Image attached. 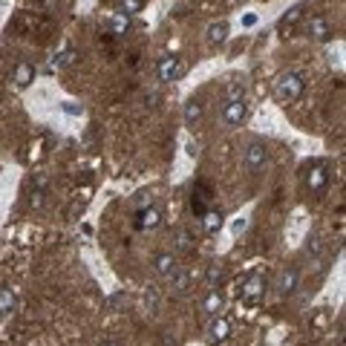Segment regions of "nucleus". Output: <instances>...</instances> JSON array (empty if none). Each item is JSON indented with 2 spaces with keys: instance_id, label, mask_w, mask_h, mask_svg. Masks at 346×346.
I'll return each mask as SVG.
<instances>
[{
  "instance_id": "nucleus-1",
  "label": "nucleus",
  "mask_w": 346,
  "mask_h": 346,
  "mask_svg": "<svg viewBox=\"0 0 346 346\" xmlns=\"http://www.w3.org/2000/svg\"><path fill=\"white\" fill-rule=\"evenodd\" d=\"M303 87L306 84H303V78L297 72H283V75H277V81H274V96L283 104H292V101H297L303 96Z\"/></svg>"
},
{
  "instance_id": "nucleus-2",
  "label": "nucleus",
  "mask_w": 346,
  "mask_h": 346,
  "mask_svg": "<svg viewBox=\"0 0 346 346\" xmlns=\"http://www.w3.org/2000/svg\"><path fill=\"white\" fill-rule=\"evenodd\" d=\"M246 118H248L246 101H225V107H222V121H225L228 127H240Z\"/></svg>"
},
{
  "instance_id": "nucleus-3",
  "label": "nucleus",
  "mask_w": 346,
  "mask_h": 346,
  "mask_svg": "<svg viewBox=\"0 0 346 346\" xmlns=\"http://www.w3.org/2000/svg\"><path fill=\"white\" fill-rule=\"evenodd\" d=\"M265 159H268V153H265V145L263 142H251L246 150V167L251 173H257L260 167L265 165Z\"/></svg>"
},
{
  "instance_id": "nucleus-4",
  "label": "nucleus",
  "mask_w": 346,
  "mask_h": 346,
  "mask_svg": "<svg viewBox=\"0 0 346 346\" xmlns=\"http://www.w3.org/2000/svg\"><path fill=\"white\" fill-rule=\"evenodd\" d=\"M182 72H185V66H182L179 58L167 55V58L159 61V78L162 81H176V78H182Z\"/></svg>"
},
{
  "instance_id": "nucleus-5",
  "label": "nucleus",
  "mask_w": 346,
  "mask_h": 346,
  "mask_svg": "<svg viewBox=\"0 0 346 346\" xmlns=\"http://www.w3.org/2000/svg\"><path fill=\"white\" fill-rule=\"evenodd\" d=\"M303 182H306V188H309V191H323V188H326V182H329V173H326V167H323V165H314V167L306 170Z\"/></svg>"
},
{
  "instance_id": "nucleus-6",
  "label": "nucleus",
  "mask_w": 346,
  "mask_h": 346,
  "mask_svg": "<svg viewBox=\"0 0 346 346\" xmlns=\"http://www.w3.org/2000/svg\"><path fill=\"white\" fill-rule=\"evenodd\" d=\"M142 231H156L162 225V214L156 211V208H142V214H139V222H136Z\"/></svg>"
},
{
  "instance_id": "nucleus-7",
  "label": "nucleus",
  "mask_w": 346,
  "mask_h": 346,
  "mask_svg": "<svg viewBox=\"0 0 346 346\" xmlns=\"http://www.w3.org/2000/svg\"><path fill=\"white\" fill-rule=\"evenodd\" d=\"M306 29H309V38H314V41H329L332 38L329 20H323V17H312Z\"/></svg>"
},
{
  "instance_id": "nucleus-8",
  "label": "nucleus",
  "mask_w": 346,
  "mask_h": 346,
  "mask_svg": "<svg viewBox=\"0 0 346 346\" xmlns=\"http://www.w3.org/2000/svg\"><path fill=\"white\" fill-rule=\"evenodd\" d=\"M228 332H231L228 320H214V323H211V332H208V344L211 346L222 344V341L228 338Z\"/></svg>"
},
{
  "instance_id": "nucleus-9",
  "label": "nucleus",
  "mask_w": 346,
  "mask_h": 346,
  "mask_svg": "<svg viewBox=\"0 0 346 346\" xmlns=\"http://www.w3.org/2000/svg\"><path fill=\"white\" fill-rule=\"evenodd\" d=\"M295 286H297V268L283 271V274H280V283H277V292L286 297V295H292V292H295Z\"/></svg>"
},
{
  "instance_id": "nucleus-10",
  "label": "nucleus",
  "mask_w": 346,
  "mask_h": 346,
  "mask_svg": "<svg viewBox=\"0 0 346 346\" xmlns=\"http://www.w3.org/2000/svg\"><path fill=\"white\" fill-rule=\"evenodd\" d=\"M156 271H159L162 277H173V274H176V260H173V254H159V257H156Z\"/></svg>"
},
{
  "instance_id": "nucleus-11",
  "label": "nucleus",
  "mask_w": 346,
  "mask_h": 346,
  "mask_svg": "<svg viewBox=\"0 0 346 346\" xmlns=\"http://www.w3.org/2000/svg\"><path fill=\"white\" fill-rule=\"evenodd\" d=\"M260 295H263V280H260V277H251V280L246 283V289H243V297H246L248 303H257Z\"/></svg>"
},
{
  "instance_id": "nucleus-12",
  "label": "nucleus",
  "mask_w": 346,
  "mask_h": 346,
  "mask_svg": "<svg viewBox=\"0 0 346 346\" xmlns=\"http://www.w3.org/2000/svg\"><path fill=\"white\" fill-rule=\"evenodd\" d=\"M17 309V297L12 289H0V314H12Z\"/></svg>"
},
{
  "instance_id": "nucleus-13",
  "label": "nucleus",
  "mask_w": 346,
  "mask_h": 346,
  "mask_svg": "<svg viewBox=\"0 0 346 346\" xmlns=\"http://www.w3.org/2000/svg\"><path fill=\"white\" fill-rule=\"evenodd\" d=\"M32 78H35V69L29 64H20L15 69V87H20V90H23V87H29Z\"/></svg>"
},
{
  "instance_id": "nucleus-14",
  "label": "nucleus",
  "mask_w": 346,
  "mask_h": 346,
  "mask_svg": "<svg viewBox=\"0 0 346 346\" xmlns=\"http://www.w3.org/2000/svg\"><path fill=\"white\" fill-rule=\"evenodd\" d=\"M225 38H228V23H225V20L211 23V29H208V41H211V44H222Z\"/></svg>"
},
{
  "instance_id": "nucleus-15",
  "label": "nucleus",
  "mask_w": 346,
  "mask_h": 346,
  "mask_svg": "<svg viewBox=\"0 0 346 346\" xmlns=\"http://www.w3.org/2000/svg\"><path fill=\"white\" fill-rule=\"evenodd\" d=\"M199 118H202V107H199L197 101H188L185 104V121H188V127H197Z\"/></svg>"
},
{
  "instance_id": "nucleus-16",
  "label": "nucleus",
  "mask_w": 346,
  "mask_h": 346,
  "mask_svg": "<svg viewBox=\"0 0 346 346\" xmlns=\"http://www.w3.org/2000/svg\"><path fill=\"white\" fill-rule=\"evenodd\" d=\"M202 228L205 231H219L222 228V214H219V211H208V214L202 216Z\"/></svg>"
},
{
  "instance_id": "nucleus-17",
  "label": "nucleus",
  "mask_w": 346,
  "mask_h": 346,
  "mask_svg": "<svg viewBox=\"0 0 346 346\" xmlns=\"http://www.w3.org/2000/svg\"><path fill=\"white\" fill-rule=\"evenodd\" d=\"M75 64V49H64L61 55H55V61H52V66L55 69H66V66Z\"/></svg>"
},
{
  "instance_id": "nucleus-18",
  "label": "nucleus",
  "mask_w": 346,
  "mask_h": 346,
  "mask_svg": "<svg viewBox=\"0 0 346 346\" xmlns=\"http://www.w3.org/2000/svg\"><path fill=\"white\" fill-rule=\"evenodd\" d=\"M219 306H222V297L216 295V292H211V295L205 297V312L208 314H216L219 312Z\"/></svg>"
},
{
  "instance_id": "nucleus-19",
  "label": "nucleus",
  "mask_w": 346,
  "mask_h": 346,
  "mask_svg": "<svg viewBox=\"0 0 346 346\" xmlns=\"http://www.w3.org/2000/svg\"><path fill=\"white\" fill-rule=\"evenodd\" d=\"M228 101H246V90L240 84H231L228 87Z\"/></svg>"
},
{
  "instance_id": "nucleus-20",
  "label": "nucleus",
  "mask_w": 346,
  "mask_h": 346,
  "mask_svg": "<svg viewBox=\"0 0 346 346\" xmlns=\"http://www.w3.org/2000/svg\"><path fill=\"white\" fill-rule=\"evenodd\" d=\"M145 6V0H121V9H124V15H130V12H139Z\"/></svg>"
},
{
  "instance_id": "nucleus-21",
  "label": "nucleus",
  "mask_w": 346,
  "mask_h": 346,
  "mask_svg": "<svg viewBox=\"0 0 346 346\" xmlns=\"http://www.w3.org/2000/svg\"><path fill=\"white\" fill-rule=\"evenodd\" d=\"M124 29H127V15L121 12V15H115V20H113V32H115V35H121Z\"/></svg>"
},
{
  "instance_id": "nucleus-22",
  "label": "nucleus",
  "mask_w": 346,
  "mask_h": 346,
  "mask_svg": "<svg viewBox=\"0 0 346 346\" xmlns=\"http://www.w3.org/2000/svg\"><path fill=\"white\" fill-rule=\"evenodd\" d=\"M170 280H173V289H176V292H185V289H188V274H179V271H176Z\"/></svg>"
},
{
  "instance_id": "nucleus-23",
  "label": "nucleus",
  "mask_w": 346,
  "mask_h": 346,
  "mask_svg": "<svg viewBox=\"0 0 346 346\" xmlns=\"http://www.w3.org/2000/svg\"><path fill=\"white\" fill-rule=\"evenodd\" d=\"M297 17H300V9H295V12H292V15H286V17H283V23H280V29H286V26H292V23H295Z\"/></svg>"
},
{
  "instance_id": "nucleus-24",
  "label": "nucleus",
  "mask_w": 346,
  "mask_h": 346,
  "mask_svg": "<svg viewBox=\"0 0 346 346\" xmlns=\"http://www.w3.org/2000/svg\"><path fill=\"white\" fill-rule=\"evenodd\" d=\"M32 205H35V208H41V205H44V191H35V194H32Z\"/></svg>"
},
{
  "instance_id": "nucleus-25",
  "label": "nucleus",
  "mask_w": 346,
  "mask_h": 346,
  "mask_svg": "<svg viewBox=\"0 0 346 346\" xmlns=\"http://www.w3.org/2000/svg\"><path fill=\"white\" fill-rule=\"evenodd\" d=\"M64 110H66V113H72V115H78V113H81V107H75L72 101H69V104H64Z\"/></svg>"
},
{
  "instance_id": "nucleus-26",
  "label": "nucleus",
  "mask_w": 346,
  "mask_h": 346,
  "mask_svg": "<svg viewBox=\"0 0 346 346\" xmlns=\"http://www.w3.org/2000/svg\"><path fill=\"white\" fill-rule=\"evenodd\" d=\"M101 346H121V344H115V341H107V344H101Z\"/></svg>"
}]
</instances>
